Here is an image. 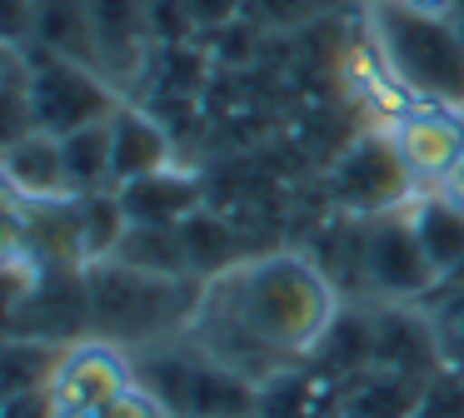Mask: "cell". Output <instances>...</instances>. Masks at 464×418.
I'll list each match as a JSON object with an SVG mask.
<instances>
[{"label":"cell","instance_id":"ba28073f","mask_svg":"<svg viewBox=\"0 0 464 418\" xmlns=\"http://www.w3.org/2000/svg\"><path fill=\"white\" fill-rule=\"evenodd\" d=\"M330 189H334V199L360 219L390 214V209L410 204V199L420 195L414 175L404 169L400 149H394L390 129H370V135L354 139V145L340 155V165H334Z\"/></svg>","mask_w":464,"mask_h":418},{"label":"cell","instance_id":"d6986e66","mask_svg":"<svg viewBox=\"0 0 464 418\" xmlns=\"http://www.w3.org/2000/svg\"><path fill=\"white\" fill-rule=\"evenodd\" d=\"M459 109H464V105H459Z\"/></svg>","mask_w":464,"mask_h":418},{"label":"cell","instance_id":"5b68a950","mask_svg":"<svg viewBox=\"0 0 464 418\" xmlns=\"http://www.w3.org/2000/svg\"><path fill=\"white\" fill-rule=\"evenodd\" d=\"M31 55V115L45 135H71V129L101 125L121 109V95L111 90L101 65L55 55V50L25 45Z\"/></svg>","mask_w":464,"mask_h":418},{"label":"cell","instance_id":"7c38bea8","mask_svg":"<svg viewBox=\"0 0 464 418\" xmlns=\"http://www.w3.org/2000/svg\"><path fill=\"white\" fill-rule=\"evenodd\" d=\"M130 214V224H160V229H180L190 214H200V189L190 175L180 169H160V175H145L135 185L115 189Z\"/></svg>","mask_w":464,"mask_h":418},{"label":"cell","instance_id":"8fae6325","mask_svg":"<svg viewBox=\"0 0 464 418\" xmlns=\"http://www.w3.org/2000/svg\"><path fill=\"white\" fill-rule=\"evenodd\" d=\"M160 169H170V139H165V129L150 115L121 105L111 115V179H115V189L135 185L145 175H160Z\"/></svg>","mask_w":464,"mask_h":418},{"label":"cell","instance_id":"52a82bcc","mask_svg":"<svg viewBox=\"0 0 464 418\" xmlns=\"http://www.w3.org/2000/svg\"><path fill=\"white\" fill-rule=\"evenodd\" d=\"M135 378H140V368H135L130 348L85 334L61 348V358L51 368V384H45V398H51L55 418H91L101 404L125 394Z\"/></svg>","mask_w":464,"mask_h":418},{"label":"cell","instance_id":"4fadbf2b","mask_svg":"<svg viewBox=\"0 0 464 418\" xmlns=\"http://www.w3.org/2000/svg\"><path fill=\"white\" fill-rule=\"evenodd\" d=\"M61 155H65V179H71L75 199L115 189V179H111V119L61 135Z\"/></svg>","mask_w":464,"mask_h":418},{"label":"cell","instance_id":"8992f818","mask_svg":"<svg viewBox=\"0 0 464 418\" xmlns=\"http://www.w3.org/2000/svg\"><path fill=\"white\" fill-rule=\"evenodd\" d=\"M354 274L364 279L370 294H384L394 304L430 299L440 289V274H434L420 234H414L410 204L390 209V214L360 219V234H354Z\"/></svg>","mask_w":464,"mask_h":418},{"label":"cell","instance_id":"7a4b0ae2","mask_svg":"<svg viewBox=\"0 0 464 418\" xmlns=\"http://www.w3.org/2000/svg\"><path fill=\"white\" fill-rule=\"evenodd\" d=\"M85 294H91V334L140 354L190 328L195 304H200V279H165L130 269L121 259H101L85 269Z\"/></svg>","mask_w":464,"mask_h":418},{"label":"cell","instance_id":"3957f363","mask_svg":"<svg viewBox=\"0 0 464 418\" xmlns=\"http://www.w3.org/2000/svg\"><path fill=\"white\" fill-rule=\"evenodd\" d=\"M140 384L170 408V418H260V394L250 378L200 348L190 334L160 338L135 354Z\"/></svg>","mask_w":464,"mask_h":418},{"label":"cell","instance_id":"9a60e30c","mask_svg":"<svg viewBox=\"0 0 464 418\" xmlns=\"http://www.w3.org/2000/svg\"><path fill=\"white\" fill-rule=\"evenodd\" d=\"M91 418H170V408H165L160 398H155L150 388L140 384V378H135L125 394H115L111 404H101Z\"/></svg>","mask_w":464,"mask_h":418},{"label":"cell","instance_id":"277c9868","mask_svg":"<svg viewBox=\"0 0 464 418\" xmlns=\"http://www.w3.org/2000/svg\"><path fill=\"white\" fill-rule=\"evenodd\" d=\"M370 40L414 100L464 105V35L454 20H430L390 0H374Z\"/></svg>","mask_w":464,"mask_h":418},{"label":"cell","instance_id":"ac0fdd59","mask_svg":"<svg viewBox=\"0 0 464 418\" xmlns=\"http://www.w3.org/2000/svg\"><path fill=\"white\" fill-rule=\"evenodd\" d=\"M454 25H459V35H464V0H459V10H454Z\"/></svg>","mask_w":464,"mask_h":418},{"label":"cell","instance_id":"2e32d148","mask_svg":"<svg viewBox=\"0 0 464 418\" xmlns=\"http://www.w3.org/2000/svg\"><path fill=\"white\" fill-rule=\"evenodd\" d=\"M390 5H400V10H414V15H430V20H454V10H459V0H390Z\"/></svg>","mask_w":464,"mask_h":418},{"label":"cell","instance_id":"30bf717a","mask_svg":"<svg viewBox=\"0 0 464 418\" xmlns=\"http://www.w3.org/2000/svg\"><path fill=\"white\" fill-rule=\"evenodd\" d=\"M0 169H5V189H11V199H21V204H55V199H75L71 195V179H65L61 135L31 129V135H21V139H5Z\"/></svg>","mask_w":464,"mask_h":418},{"label":"cell","instance_id":"6da1fadb","mask_svg":"<svg viewBox=\"0 0 464 418\" xmlns=\"http://www.w3.org/2000/svg\"><path fill=\"white\" fill-rule=\"evenodd\" d=\"M340 324V284L320 259L300 249L245 254L200 284V304L185 334L230 364L255 388L280 384L314 358Z\"/></svg>","mask_w":464,"mask_h":418},{"label":"cell","instance_id":"5bb4252c","mask_svg":"<svg viewBox=\"0 0 464 418\" xmlns=\"http://www.w3.org/2000/svg\"><path fill=\"white\" fill-rule=\"evenodd\" d=\"M434 304H430V344L434 354H440V364L459 368L464 374V274L450 279L444 289H434Z\"/></svg>","mask_w":464,"mask_h":418},{"label":"cell","instance_id":"9c48e42d","mask_svg":"<svg viewBox=\"0 0 464 418\" xmlns=\"http://www.w3.org/2000/svg\"><path fill=\"white\" fill-rule=\"evenodd\" d=\"M400 149L404 169L414 175L420 189H434L464 155V109L459 105H440V100H420L410 105L394 125H384Z\"/></svg>","mask_w":464,"mask_h":418},{"label":"cell","instance_id":"e0dca14e","mask_svg":"<svg viewBox=\"0 0 464 418\" xmlns=\"http://www.w3.org/2000/svg\"><path fill=\"white\" fill-rule=\"evenodd\" d=\"M434 195H440V199H450V204L464 214V155H459V165H454L450 175H444L440 185H434Z\"/></svg>","mask_w":464,"mask_h":418}]
</instances>
